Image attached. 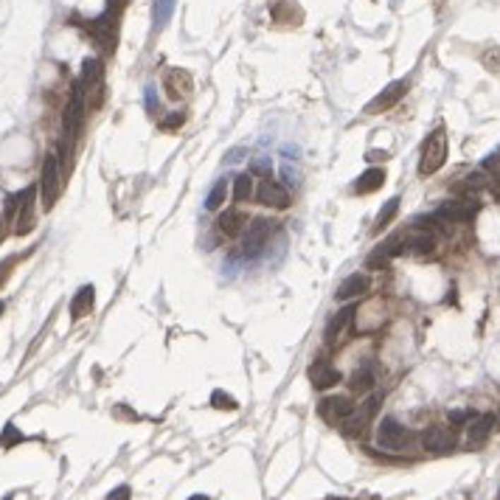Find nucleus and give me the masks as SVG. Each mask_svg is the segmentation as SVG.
Segmentation results:
<instances>
[{
  "label": "nucleus",
  "instance_id": "412c9836",
  "mask_svg": "<svg viewBox=\"0 0 500 500\" xmlns=\"http://www.w3.org/2000/svg\"><path fill=\"white\" fill-rule=\"evenodd\" d=\"M399 214V197H391L385 206H382V211L376 214V220H374V228H371V234H382L391 222H393V217Z\"/></svg>",
  "mask_w": 500,
  "mask_h": 500
},
{
  "label": "nucleus",
  "instance_id": "f03ea898",
  "mask_svg": "<svg viewBox=\"0 0 500 500\" xmlns=\"http://www.w3.org/2000/svg\"><path fill=\"white\" fill-rule=\"evenodd\" d=\"M447 160V132L439 126L433 135H427L422 146V160H419V174H436Z\"/></svg>",
  "mask_w": 500,
  "mask_h": 500
},
{
  "label": "nucleus",
  "instance_id": "bb28decb",
  "mask_svg": "<svg viewBox=\"0 0 500 500\" xmlns=\"http://www.w3.org/2000/svg\"><path fill=\"white\" fill-rule=\"evenodd\" d=\"M172 11H174V0H155V23L157 25H166Z\"/></svg>",
  "mask_w": 500,
  "mask_h": 500
},
{
  "label": "nucleus",
  "instance_id": "1a4fd4ad",
  "mask_svg": "<svg viewBox=\"0 0 500 500\" xmlns=\"http://www.w3.org/2000/svg\"><path fill=\"white\" fill-rule=\"evenodd\" d=\"M355 410H357V407H355V402H352L349 396H326V399L318 405V413H321L326 422H332V424H343Z\"/></svg>",
  "mask_w": 500,
  "mask_h": 500
},
{
  "label": "nucleus",
  "instance_id": "0eeeda50",
  "mask_svg": "<svg viewBox=\"0 0 500 500\" xmlns=\"http://www.w3.org/2000/svg\"><path fill=\"white\" fill-rule=\"evenodd\" d=\"M34 200H37V186H28V189L20 191V208H17V214H14V234H17V237L31 234L34 225H37Z\"/></svg>",
  "mask_w": 500,
  "mask_h": 500
},
{
  "label": "nucleus",
  "instance_id": "6e6552de",
  "mask_svg": "<svg viewBox=\"0 0 500 500\" xmlns=\"http://www.w3.org/2000/svg\"><path fill=\"white\" fill-rule=\"evenodd\" d=\"M405 93H407V82H405V79L391 82L382 93H376L374 99L366 105V113H369V116H376V113H385V110L396 107V105H399V99H402Z\"/></svg>",
  "mask_w": 500,
  "mask_h": 500
},
{
  "label": "nucleus",
  "instance_id": "423d86ee",
  "mask_svg": "<svg viewBox=\"0 0 500 500\" xmlns=\"http://www.w3.org/2000/svg\"><path fill=\"white\" fill-rule=\"evenodd\" d=\"M253 197H256L261 206H267V208H278V211L290 208V203H292L290 191H287V189H284L278 180H270V177H264V180L256 186Z\"/></svg>",
  "mask_w": 500,
  "mask_h": 500
},
{
  "label": "nucleus",
  "instance_id": "5701e85b",
  "mask_svg": "<svg viewBox=\"0 0 500 500\" xmlns=\"http://www.w3.org/2000/svg\"><path fill=\"white\" fill-rule=\"evenodd\" d=\"M253 174H237L234 177V200L237 203H248L253 197Z\"/></svg>",
  "mask_w": 500,
  "mask_h": 500
},
{
  "label": "nucleus",
  "instance_id": "a878e982",
  "mask_svg": "<svg viewBox=\"0 0 500 500\" xmlns=\"http://www.w3.org/2000/svg\"><path fill=\"white\" fill-rule=\"evenodd\" d=\"M487 186H489L487 174H481V172H472V174H467V177H464V183H461V186H456V189H467V191H481V189H487Z\"/></svg>",
  "mask_w": 500,
  "mask_h": 500
},
{
  "label": "nucleus",
  "instance_id": "20e7f679",
  "mask_svg": "<svg viewBox=\"0 0 500 500\" xmlns=\"http://www.w3.org/2000/svg\"><path fill=\"white\" fill-rule=\"evenodd\" d=\"M79 85L85 93H90V110H99L102 102H105V68L99 59H85L82 65V76H79Z\"/></svg>",
  "mask_w": 500,
  "mask_h": 500
},
{
  "label": "nucleus",
  "instance_id": "7ed1b4c3",
  "mask_svg": "<svg viewBox=\"0 0 500 500\" xmlns=\"http://www.w3.org/2000/svg\"><path fill=\"white\" fill-rule=\"evenodd\" d=\"M85 90H82V85L76 82L73 85V93H71V99H68V107H65V116H62V126H65V138L71 141V149H73V143L79 141V135H82V126H85Z\"/></svg>",
  "mask_w": 500,
  "mask_h": 500
},
{
  "label": "nucleus",
  "instance_id": "c756f323",
  "mask_svg": "<svg viewBox=\"0 0 500 500\" xmlns=\"http://www.w3.org/2000/svg\"><path fill=\"white\" fill-rule=\"evenodd\" d=\"M472 416H475L472 410H453V413H450V422H453V424H464V422H470Z\"/></svg>",
  "mask_w": 500,
  "mask_h": 500
},
{
  "label": "nucleus",
  "instance_id": "9b49d317",
  "mask_svg": "<svg viewBox=\"0 0 500 500\" xmlns=\"http://www.w3.org/2000/svg\"><path fill=\"white\" fill-rule=\"evenodd\" d=\"M248 222H250L248 211H242V208H225V211L220 214V220H217V228H220V234H222V237L237 239V237H242V234H245Z\"/></svg>",
  "mask_w": 500,
  "mask_h": 500
},
{
  "label": "nucleus",
  "instance_id": "393cba45",
  "mask_svg": "<svg viewBox=\"0 0 500 500\" xmlns=\"http://www.w3.org/2000/svg\"><path fill=\"white\" fill-rule=\"evenodd\" d=\"M211 405H214L217 410H237V407H239V402H237L231 393H225V391H214V393H211Z\"/></svg>",
  "mask_w": 500,
  "mask_h": 500
},
{
  "label": "nucleus",
  "instance_id": "473e14b6",
  "mask_svg": "<svg viewBox=\"0 0 500 500\" xmlns=\"http://www.w3.org/2000/svg\"><path fill=\"white\" fill-rule=\"evenodd\" d=\"M385 157H388L385 152H382V155H379V152H369V160H385Z\"/></svg>",
  "mask_w": 500,
  "mask_h": 500
},
{
  "label": "nucleus",
  "instance_id": "b1692460",
  "mask_svg": "<svg viewBox=\"0 0 500 500\" xmlns=\"http://www.w3.org/2000/svg\"><path fill=\"white\" fill-rule=\"evenodd\" d=\"M23 441H25V436H23L14 424H6V427H3V436H0V447H3V450H11L14 444H23Z\"/></svg>",
  "mask_w": 500,
  "mask_h": 500
},
{
  "label": "nucleus",
  "instance_id": "6ab92c4d",
  "mask_svg": "<svg viewBox=\"0 0 500 500\" xmlns=\"http://www.w3.org/2000/svg\"><path fill=\"white\" fill-rule=\"evenodd\" d=\"M436 217H439V220H447V222H467V220L475 217V206L470 208V206H464V203H447V206H441V208L436 211Z\"/></svg>",
  "mask_w": 500,
  "mask_h": 500
},
{
  "label": "nucleus",
  "instance_id": "e433bc0d",
  "mask_svg": "<svg viewBox=\"0 0 500 500\" xmlns=\"http://www.w3.org/2000/svg\"><path fill=\"white\" fill-rule=\"evenodd\" d=\"M329 500H343V498H329Z\"/></svg>",
  "mask_w": 500,
  "mask_h": 500
},
{
  "label": "nucleus",
  "instance_id": "aec40b11",
  "mask_svg": "<svg viewBox=\"0 0 500 500\" xmlns=\"http://www.w3.org/2000/svg\"><path fill=\"white\" fill-rule=\"evenodd\" d=\"M355 312H357V309H355L352 304H349L346 309H340V312L326 323V340H338V335H343V329L349 326V321L355 318Z\"/></svg>",
  "mask_w": 500,
  "mask_h": 500
},
{
  "label": "nucleus",
  "instance_id": "ddd939ff",
  "mask_svg": "<svg viewBox=\"0 0 500 500\" xmlns=\"http://www.w3.org/2000/svg\"><path fill=\"white\" fill-rule=\"evenodd\" d=\"M340 379H343L340 371H338L335 366H329L326 360H315V363L309 366V382H312L318 391H326V388L338 385Z\"/></svg>",
  "mask_w": 500,
  "mask_h": 500
},
{
  "label": "nucleus",
  "instance_id": "cd10ccee",
  "mask_svg": "<svg viewBox=\"0 0 500 500\" xmlns=\"http://www.w3.org/2000/svg\"><path fill=\"white\" fill-rule=\"evenodd\" d=\"M352 388H355V391H371V388H374V374H371L369 369L355 371V374H352Z\"/></svg>",
  "mask_w": 500,
  "mask_h": 500
},
{
  "label": "nucleus",
  "instance_id": "f257e3e1",
  "mask_svg": "<svg viewBox=\"0 0 500 500\" xmlns=\"http://www.w3.org/2000/svg\"><path fill=\"white\" fill-rule=\"evenodd\" d=\"M62 189H65V174H62L59 157L56 155H45L42 166H40V183H37L42 211H51L56 206V200L62 197Z\"/></svg>",
  "mask_w": 500,
  "mask_h": 500
},
{
  "label": "nucleus",
  "instance_id": "4468645a",
  "mask_svg": "<svg viewBox=\"0 0 500 500\" xmlns=\"http://www.w3.org/2000/svg\"><path fill=\"white\" fill-rule=\"evenodd\" d=\"M93 306H96V287H93V284H85V287H79V292H76L73 301H71V318H73V321H82V318H88V315L93 312Z\"/></svg>",
  "mask_w": 500,
  "mask_h": 500
},
{
  "label": "nucleus",
  "instance_id": "f704fd0d",
  "mask_svg": "<svg viewBox=\"0 0 500 500\" xmlns=\"http://www.w3.org/2000/svg\"><path fill=\"white\" fill-rule=\"evenodd\" d=\"M0 242H3V220H0Z\"/></svg>",
  "mask_w": 500,
  "mask_h": 500
},
{
  "label": "nucleus",
  "instance_id": "39448f33",
  "mask_svg": "<svg viewBox=\"0 0 500 500\" xmlns=\"http://www.w3.org/2000/svg\"><path fill=\"white\" fill-rule=\"evenodd\" d=\"M407 441H410L407 427H402L393 416H385V419L376 424V444H379L382 450H388V453H399V450L407 447Z\"/></svg>",
  "mask_w": 500,
  "mask_h": 500
},
{
  "label": "nucleus",
  "instance_id": "9d476101",
  "mask_svg": "<svg viewBox=\"0 0 500 500\" xmlns=\"http://www.w3.org/2000/svg\"><path fill=\"white\" fill-rule=\"evenodd\" d=\"M422 447L430 450V453H450L456 447V436L450 427L444 424H430L424 433H422Z\"/></svg>",
  "mask_w": 500,
  "mask_h": 500
},
{
  "label": "nucleus",
  "instance_id": "2eb2a0df",
  "mask_svg": "<svg viewBox=\"0 0 500 500\" xmlns=\"http://www.w3.org/2000/svg\"><path fill=\"white\" fill-rule=\"evenodd\" d=\"M163 88L169 90V99H180V96H186L191 90V76L186 71H180V68H172V71H166Z\"/></svg>",
  "mask_w": 500,
  "mask_h": 500
},
{
  "label": "nucleus",
  "instance_id": "2f4dec72",
  "mask_svg": "<svg viewBox=\"0 0 500 500\" xmlns=\"http://www.w3.org/2000/svg\"><path fill=\"white\" fill-rule=\"evenodd\" d=\"M11 264H14V256H11V258H6V261L0 264V284L8 278V270H11Z\"/></svg>",
  "mask_w": 500,
  "mask_h": 500
},
{
  "label": "nucleus",
  "instance_id": "f8f14e48",
  "mask_svg": "<svg viewBox=\"0 0 500 500\" xmlns=\"http://www.w3.org/2000/svg\"><path fill=\"white\" fill-rule=\"evenodd\" d=\"M369 287H371V275L369 273H352V275H346L338 284L335 298L338 301H352V298H360L363 292H369Z\"/></svg>",
  "mask_w": 500,
  "mask_h": 500
},
{
  "label": "nucleus",
  "instance_id": "c85d7f7f",
  "mask_svg": "<svg viewBox=\"0 0 500 500\" xmlns=\"http://www.w3.org/2000/svg\"><path fill=\"white\" fill-rule=\"evenodd\" d=\"M186 124V116H183V113H169V116H166V119H160V129H163V132H174V129H180V126Z\"/></svg>",
  "mask_w": 500,
  "mask_h": 500
},
{
  "label": "nucleus",
  "instance_id": "a211bd4d",
  "mask_svg": "<svg viewBox=\"0 0 500 500\" xmlns=\"http://www.w3.org/2000/svg\"><path fill=\"white\" fill-rule=\"evenodd\" d=\"M382 183H385V169H366L360 177H357V183L352 186V191L355 194H374L376 189H382Z\"/></svg>",
  "mask_w": 500,
  "mask_h": 500
},
{
  "label": "nucleus",
  "instance_id": "f3484780",
  "mask_svg": "<svg viewBox=\"0 0 500 500\" xmlns=\"http://www.w3.org/2000/svg\"><path fill=\"white\" fill-rule=\"evenodd\" d=\"M492 427H495V413L472 416V422H470V444H484L489 439Z\"/></svg>",
  "mask_w": 500,
  "mask_h": 500
},
{
  "label": "nucleus",
  "instance_id": "72a5a7b5",
  "mask_svg": "<svg viewBox=\"0 0 500 500\" xmlns=\"http://www.w3.org/2000/svg\"><path fill=\"white\" fill-rule=\"evenodd\" d=\"M189 500H208V495H191Z\"/></svg>",
  "mask_w": 500,
  "mask_h": 500
},
{
  "label": "nucleus",
  "instance_id": "4be33fe9",
  "mask_svg": "<svg viewBox=\"0 0 500 500\" xmlns=\"http://www.w3.org/2000/svg\"><path fill=\"white\" fill-rule=\"evenodd\" d=\"M228 194H231V186H228V180H217V183H214V189L208 191V200H206V208H208V211H220V208L225 206V200H228Z\"/></svg>",
  "mask_w": 500,
  "mask_h": 500
},
{
  "label": "nucleus",
  "instance_id": "dca6fc26",
  "mask_svg": "<svg viewBox=\"0 0 500 500\" xmlns=\"http://www.w3.org/2000/svg\"><path fill=\"white\" fill-rule=\"evenodd\" d=\"M267 237H270V222L267 220H250V225L245 228V250H250V253L261 250Z\"/></svg>",
  "mask_w": 500,
  "mask_h": 500
},
{
  "label": "nucleus",
  "instance_id": "7c9ffc66",
  "mask_svg": "<svg viewBox=\"0 0 500 500\" xmlns=\"http://www.w3.org/2000/svg\"><path fill=\"white\" fill-rule=\"evenodd\" d=\"M129 495H132V489L124 484V487H116V489L107 495V500H129Z\"/></svg>",
  "mask_w": 500,
  "mask_h": 500
},
{
  "label": "nucleus",
  "instance_id": "c9c22d12",
  "mask_svg": "<svg viewBox=\"0 0 500 500\" xmlns=\"http://www.w3.org/2000/svg\"><path fill=\"white\" fill-rule=\"evenodd\" d=\"M3 309H6V304H3V301H0V315H3Z\"/></svg>",
  "mask_w": 500,
  "mask_h": 500
}]
</instances>
